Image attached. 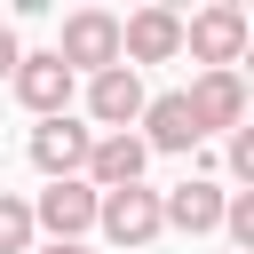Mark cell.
Segmentation results:
<instances>
[{
	"label": "cell",
	"instance_id": "6da1fadb",
	"mask_svg": "<svg viewBox=\"0 0 254 254\" xmlns=\"http://www.w3.org/2000/svg\"><path fill=\"white\" fill-rule=\"evenodd\" d=\"M56 64H64L71 79H79V71H87V79L111 71V64H119V16H111V8H71V16H64V40H56Z\"/></svg>",
	"mask_w": 254,
	"mask_h": 254
},
{
	"label": "cell",
	"instance_id": "7a4b0ae2",
	"mask_svg": "<svg viewBox=\"0 0 254 254\" xmlns=\"http://www.w3.org/2000/svg\"><path fill=\"white\" fill-rule=\"evenodd\" d=\"M246 8H230V0H214V8H198L190 24H183V48H190V64H206V71H230L238 56H246Z\"/></svg>",
	"mask_w": 254,
	"mask_h": 254
},
{
	"label": "cell",
	"instance_id": "3957f363",
	"mask_svg": "<svg viewBox=\"0 0 254 254\" xmlns=\"http://www.w3.org/2000/svg\"><path fill=\"white\" fill-rule=\"evenodd\" d=\"M95 230L111 238V246H151L167 222H159V190H143V183H127V190H103L95 198Z\"/></svg>",
	"mask_w": 254,
	"mask_h": 254
},
{
	"label": "cell",
	"instance_id": "277c9868",
	"mask_svg": "<svg viewBox=\"0 0 254 254\" xmlns=\"http://www.w3.org/2000/svg\"><path fill=\"white\" fill-rule=\"evenodd\" d=\"M87 151H95V127H79L71 111H64V119H40V127H32V167H40L48 183H79Z\"/></svg>",
	"mask_w": 254,
	"mask_h": 254
},
{
	"label": "cell",
	"instance_id": "5b68a950",
	"mask_svg": "<svg viewBox=\"0 0 254 254\" xmlns=\"http://www.w3.org/2000/svg\"><path fill=\"white\" fill-rule=\"evenodd\" d=\"M183 56V16L175 8H135L127 24H119V64L135 71V64H175Z\"/></svg>",
	"mask_w": 254,
	"mask_h": 254
},
{
	"label": "cell",
	"instance_id": "8992f818",
	"mask_svg": "<svg viewBox=\"0 0 254 254\" xmlns=\"http://www.w3.org/2000/svg\"><path fill=\"white\" fill-rule=\"evenodd\" d=\"M222 183L214 175H190V183H175V190H159V222L167 230H183V238H206V230H222Z\"/></svg>",
	"mask_w": 254,
	"mask_h": 254
},
{
	"label": "cell",
	"instance_id": "52a82bcc",
	"mask_svg": "<svg viewBox=\"0 0 254 254\" xmlns=\"http://www.w3.org/2000/svg\"><path fill=\"white\" fill-rule=\"evenodd\" d=\"M32 230H48V246H79L95 230V190L87 183H48L32 206Z\"/></svg>",
	"mask_w": 254,
	"mask_h": 254
},
{
	"label": "cell",
	"instance_id": "ba28073f",
	"mask_svg": "<svg viewBox=\"0 0 254 254\" xmlns=\"http://www.w3.org/2000/svg\"><path fill=\"white\" fill-rule=\"evenodd\" d=\"M143 71H127V64H111V71H95L87 79V119L95 127H111V135H127L135 119H143Z\"/></svg>",
	"mask_w": 254,
	"mask_h": 254
},
{
	"label": "cell",
	"instance_id": "9c48e42d",
	"mask_svg": "<svg viewBox=\"0 0 254 254\" xmlns=\"http://www.w3.org/2000/svg\"><path fill=\"white\" fill-rule=\"evenodd\" d=\"M183 103H190L198 143H206V135H222V127H238V119H246V79H238V71H198V79L183 87Z\"/></svg>",
	"mask_w": 254,
	"mask_h": 254
},
{
	"label": "cell",
	"instance_id": "30bf717a",
	"mask_svg": "<svg viewBox=\"0 0 254 254\" xmlns=\"http://www.w3.org/2000/svg\"><path fill=\"white\" fill-rule=\"evenodd\" d=\"M16 103H24V111H40V119H64V111H71V71L56 64V48L16 64Z\"/></svg>",
	"mask_w": 254,
	"mask_h": 254
},
{
	"label": "cell",
	"instance_id": "8fae6325",
	"mask_svg": "<svg viewBox=\"0 0 254 254\" xmlns=\"http://www.w3.org/2000/svg\"><path fill=\"white\" fill-rule=\"evenodd\" d=\"M143 143L135 135H95V151H87V167H79V183L103 198V190H127V183H143Z\"/></svg>",
	"mask_w": 254,
	"mask_h": 254
},
{
	"label": "cell",
	"instance_id": "7c38bea8",
	"mask_svg": "<svg viewBox=\"0 0 254 254\" xmlns=\"http://www.w3.org/2000/svg\"><path fill=\"white\" fill-rule=\"evenodd\" d=\"M135 143H143V151H198V119H190V103H183V95H151Z\"/></svg>",
	"mask_w": 254,
	"mask_h": 254
},
{
	"label": "cell",
	"instance_id": "4fadbf2b",
	"mask_svg": "<svg viewBox=\"0 0 254 254\" xmlns=\"http://www.w3.org/2000/svg\"><path fill=\"white\" fill-rule=\"evenodd\" d=\"M32 246V198L0 190V254H24Z\"/></svg>",
	"mask_w": 254,
	"mask_h": 254
},
{
	"label": "cell",
	"instance_id": "5bb4252c",
	"mask_svg": "<svg viewBox=\"0 0 254 254\" xmlns=\"http://www.w3.org/2000/svg\"><path fill=\"white\" fill-rule=\"evenodd\" d=\"M222 230L238 238V254H254V190H230L222 198Z\"/></svg>",
	"mask_w": 254,
	"mask_h": 254
},
{
	"label": "cell",
	"instance_id": "9a60e30c",
	"mask_svg": "<svg viewBox=\"0 0 254 254\" xmlns=\"http://www.w3.org/2000/svg\"><path fill=\"white\" fill-rule=\"evenodd\" d=\"M230 175H238V183H254V127H238V135H230Z\"/></svg>",
	"mask_w": 254,
	"mask_h": 254
},
{
	"label": "cell",
	"instance_id": "2e32d148",
	"mask_svg": "<svg viewBox=\"0 0 254 254\" xmlns=\"http://www.w3.org/2000/svg\"><path fill=\"white\" fill-rule=\"evenodd\" d=\"M16 64H24V40H16L8 24H0V79H16Z\"/></svg>",
	"mask_w": 254,
	"mask_h": 254
},
{
	"label": "cell",
	"instance_id": "e0dca14e",
	"mask_svg": "<svg viewBox=\"0 0 254 254\" xmlns=\"http://www.w3.org/2000/svg\"><path fill=\"white\" fill-rule=\"evenodd\" d=\"M40 254H87V246H40Z\"/></svg>",
	"mask_w": 254,
	"mask_h": 254
}]
</instances>
